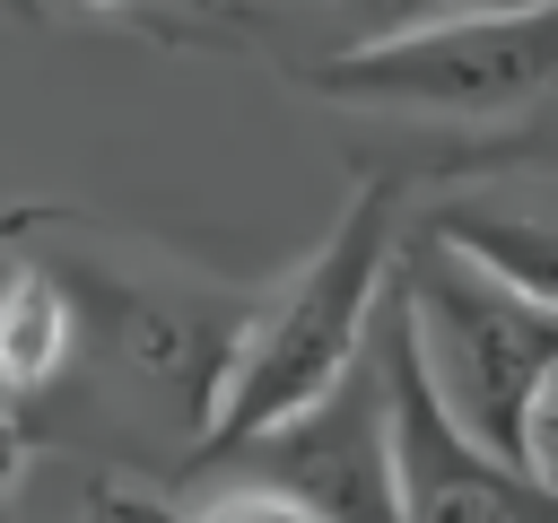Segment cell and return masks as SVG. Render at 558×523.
Wrapping results in <instances>:
<instances>
[{
    "instance_id": "6da1fadb",
    "label": "cell",
    "mask_w": 558,
    "mask_h": 523,
    "mask_svg": "<svg viewBox=\"0 0 558 523\" xmlns=\"http://www.w3.org/2000/svg\"><path fill=\"white\" fill-rule=\"evenodd\" d=\"M392 227H401V183L366 174L349 192V209L331 218V235L270 296H253V314L235 331V357H227V384H218L209 453H235V445L288 427L296 410H314L331 384H349L366 366L384 288L401 270V235Z\"/></svg>"
},
{
    "instance_id": "30bf717a",
    "label": "cell",
    "mask_w": 558,
    "mask_h": 523,
    "mask_svg": "<svg viewBox=\"0 0 558 523\" xmlns=\"http://www.w3.org/2000/svg\"><path fill=\"white\" fill-rule=\"evenodd\" d=\"M44 9H78V17H140V26L174 35V9H166V0H44Z\"/></svg>"
},
{
    "instance_id": "5b68a950",
    "label": "cell",
    "mask_w": 558,
    "mask_h": 523,
    "mask_svg": "<svg viewBox=\"0 0 558 523\" xmlns=\"http://www.w3.org/2000/svg\"><path fill=\"white\" fill-rule=\"evenodd\" d=\"M375 375H384V427H392V488H401V523H558V488H541L532 471L497 462L436 392L427 357H418V323L401 305V279L384 288L375 340H366Z\"/></svg>"
},
{
    "instance_id": "7a4b0ae2",
    "label": "cell",
    "mask_w": 558,
    "mask_h": 523,
    "mask_svg": "<svg viewBox=\"0 0 558 523\" xmlns=\"http://www.w3.org/2000/svg\"><path fill=\"white\" fill-rule=\"evenodd\" d=\"M44 235H61V253H26L44 262L70 305H78V349L96 357L105 384L157 401L183 436L209 445V418H218V384H227V357H235V331L253 305H227V296H201L183 288L174 270L157 262H131V244H105L96 253V227L61 218V209H26Z\"/></svg>"
},
{
    "instance_id": "8992f818",
    "label": "cell",
    "mask_w": 558,
    "mask_h": 523,
    "mask_svg": "<svg viewBox=\"0 0 558 523\" xmlns=\"http://www.w3.org/2000/svg\"><path fill=\"white\" fill-rule=\"evenodd\" d=\"M227 462L244 471V488H270V497L305 506L314 523H401L392 427H384V375H375V357L349 384H331L314 410H296L288 427L235 445Z\"/></svg>"
},
{
    "instance_id": "277c9868",
    "label": "cell",
    "mask_w": 558,
    "mask_h": 523,
    "mask_svg": "<svg viewBox=\"0 0 558 523\" xmlns=\"http://www.w3.org/2000/svg\"><path fill=\"white\" fill-rule=\"evenodd\" d=\"M314 96L418 122H514L558 96V0H497L392 26L305 70Z\"/></svg>"
},
{
    "instance_id": "9c48e42d",
    "label": "cell",
    "mask_w": 558,
    "mask_h": 523,
    "mask_svg": "<svg viewBox=\"0 0 558 523\" xmlns=\"http://www.w3.org/2000/svg\"><path fill=\"white\" fill-rule=\"evenodd\" d=\"M523 471L541 479V488H558V375L541 384V401H532V427H523Z\"/></svg>"
},
{
    "instance_id": "7c38bea8",
    "label": "cell",
    "mask_w": 558,
    "mask_h": 523,
    "mask_svg": "<svg viewBox=\"0 0 558 523\" xmlns=\"http://www.w3.org/2000/svg\"><path fill=\"white\" fill-rule=\"evenodd\" d=\"M166 9H174V35H183V26H201V17H218L227 0H166Z\"/></svg>"
},
{
    "instance_id": "8fae6325",
    "label": "cell",
    "mask_w": 558,
    "mask_h": 523,
    "mask_svg": "<svg viewBox=\"0 0 558 523\" xmlns=\"http://www.w3.org/2000/svg\"><path fill=\"white\" fill-rule=\"evenodd\" d=\"M26 453H35V427H26L17 410H0V497H9V479H17Z\"/></svg>"
},
{
    "instance_id": "4fadbf2b",
    "label": "cell",
    "mask_w": 558,
    "mask_h": 523,
    "mask_svg": "<svg viewBox=\"0 0 558 523\" xmlns=\"http://www.w3.org/2000/svg\"><path fill=\"white\" fill-rule=\"evenodd\" d=\"M0 9H9V17H44V0H0Z\"/></svg>"
},
{
    "instance_id": "52a82bcc",
    "label": "cell",
    "mask_w": 558,
    "mask_h": 523,
    "mask_svg": "<svg viewBox=\"0 0 558 523\" xmlns=\"http://www.w3.org/2000/svg\"><path fill=\"white\" fill-rule=\"evenodd\" d=\"M70 357H78V305H70V288L44 262L17 253V270L0 279V392L35 401V392H52L70 375Z\"/></svg>"
},
{
    "instance_id": "ba28073f",
    "label": "cell",
    "mask_w": 558,
    "mask_h": 523,
    "mask_svg": "<svg viewBox=\"0 0 558 523\" xmlns=\"http://www.w3.org/2000/svg\"><path fill=\"white\" fill-rule=\"evenodd\" d=\"M427 227L445 244H462L471 262H488L497 279H514L523 296L558 305V209H514V200H436Z\"/></svg>"
},
{
    "instance_id": "3957f363",
    "label": "cell",
    "mask_w": 558,
    "mask_h": 523,
    "mask_svg": "<svg viewBox=\"0 0 558 523\" xmlns=\"http://www.w3.org/2000/svg\"><path fill=\"white\" fill-rule=\"evenodd\" d=\"M401 305L418 323V357L445 392V410L523 471V427L541 384L558 375V305L523 296L514 279H497L488 262H471L462 244H445L436 227H418L401 244Z\"/></svg>"
}]
</instances>
